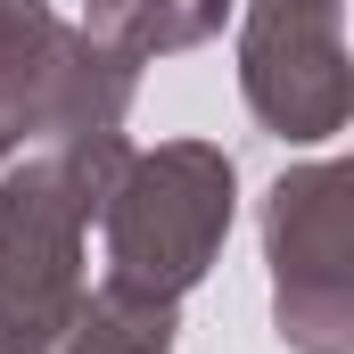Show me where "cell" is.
<instances>
[{"instance_id": "7a4b0ae2", "label": "cell", "mask_w": 354, "mask_h": 354, "mask_svg": "<svg viewBox=\"0 0 354 354\" xmlns=\"http://www.w3.org/2000/svg\"><path fill=\"white\" fill-rule=\"evenodd\" d=\"M231 189H239V174L214 140H165L149 157H124L99 198L107 288L149 297V305H181L231 231Z\"/></svg>"}, {"instance_id": "277c9868", "label": "cell", "mask_w": 354, "mask_h": 354, "mask_svg": "<svg viewBox=\"0 0 354 354\" xmlns=\"http://www.w3.org/2000/svg\"><path fill=\"white\" fill-rule=\"evenodd\" d=\"M346 165H297L280 174L264 206L272 239V322L297 354H346L354 346V206Z\"/></svg>"}, {"instance_id": "5b68a950", "label": "cell", "mask_w": 354, "mask_h": 354, "mask_svg": "<svg viewBox=\"0 0 354 354\" xmlns=\"http://www.w3.org/2000/svg\"><path fill=\"white\" fill-rule=\"evenodd\" d=\"M248 107L280 140H338L354 107L346 75V0H256L239 33Z\"/></svg>"}, {"instance_id": "6da1fadb", "label": "cell", "mask_w": 354, "mask_h": 354, "mask_svg": "<svg viewBox=\"0 0 354 354\" xmlns=\"http://www.w3.org/2000/svg\"><path fill=\"white\" fill-rule=\"evenodd\" d=\"M132 149L58 140L0 181V354H58L83 305V231Z\"/></svg>"}, {"instance_id": "8992f818", "label": "cell", "mask_w": 354, "mask_h": 354, "mask_svg": "<svg viewBox=\"0 0 354 354\" xmlns=\"http://www.w3.org/2000/svg\"><path fill=\"white\" fill-rule=\"evenodd\" d=\"M223 17H231V0H91L83 33L107 50V58L140 66V58H165V50L214 41Z\"/></svg>"}, {"instance_id": "3957f363", "label": "cell", "mask_w": 354, "mask_h": 354, "mask_svg": "<svg viewBox=\"0 0 354 354\" xmlns=\"http://www.w3.org/2000/svg\"><path fill=\"white\" fill-rule=\"evenodd\" d=\"M132 66L91 33L58 25L50 0H0V157L25 132L50 140H124Z\"/></svg>"}]
</instances>
